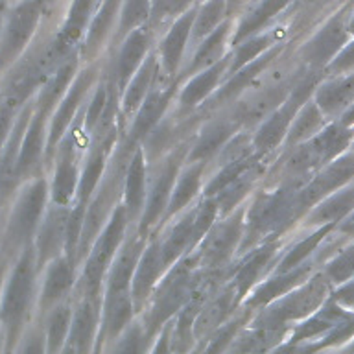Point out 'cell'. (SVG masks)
<instances>
[{
  "mask_svg": "<svg viewBox=\"0 0 354 354\" xmlns=\"http://www.w3.org/2000/svg\"><path fill=\"white\" fill-rule=\"evenodd\" d=\"M354 273V248L348 249L347 253L343 254L342 259H337V262L330 268V275L334 281L342 282Z\"/></svg>",
  "mask_w": 354,
  "mask_h": 354,
  "instance_id": "4",
  "label": "cell"
},
{
  "mask_svg": "<svg viewBox=\"0 0 354 354\" xmlns=\"http://www.w3.org/2000/svg\"><path fill=\"white\" fill-rule=\"evenodd\" d=\"M343 231L348 232V234H354V214H353V218H351V221H348L347 225L343 227Z\"/></svg>",
  "mask_w": 354,
  "mask_h": 354,
  "instance_id": "7",
  "label": "cell"
},
{
  "mask_svg": "<svg viewBox=\"0 0 354 354\" xmlns=\"http://www.w3.org/2000/svg\"><path fill=\"white\" fill-rule=\"evenodd\" d=\"M146 10V2L144 0H129L126 11H124V28L129 24H135L138 19H142V13Z\"/></svg>",
  "mask_w": 354,
  "mask_h": 354,
  "instance_id": "5",
  "label": "cell"
},
{
  "mask_svg": "<svg viewBox=\"0 0 354 354\" xmlns=\"http://www.w3.org/2000/svg\"><path fill=\"white\" fill-rule=\"evenodd\" d=\"M144 41L140 35H135V37L131 39V43L127 44L126 48H124V52H122V59H120V68L126 74H129L131 72V68L135 66V63H137V57L144 52Z\"/></svg>",
  "mask_w": 354,
  "mask_h": 354,
  "instance_id": "3",
  "label": "cell"
},
{
  "mask_svg": "<svg viewBox=\"0 0 354 354\" xmlns=\"http://www.w3.org/2000/svg\"><path fill=\"white\" fill-rule=\"evenodd\" d=\"M190 21H192V15L185 17L179 24H177L171 33L166 37V43L162 46V52H165V57H166V66L174 71L177 65V57H179V52L183 48V43H185V39H187V33H188V28H190Z\"/></svg>",
  "mask_w": 354,
  "mask_h": 354,
  "instance_id": "1",
  "label": "cell"
},
{
  "mask_svg": "<svg viewBox=\"0 0 354 354\" xmlns=\"http://www.w3.org/2000/svg\"><path fill=\"white\" fill-rule=\"evenodd\" d=\"M216 74H218V71L212 68V71L205 72L203 76H199L194 83H190V87H188L187 91H185V94H183V102H185V104H192L194 100H198L199 96H203L205 93H209V87L216 82Z\"/></svg>",
  "mask_w": 354,
  "mask_h": 354,
  "instance_id": "2",
  "label": "cell"
},
{
  "mask_svg": "<svg viewBox=\"0 0 354 354\" xmlns=\"http://www.w3.org/2000/svg\"><path fill=\"white\" fill-rule=\"evenodd\" d=\"M334 71H351V68H354V43L348 44V46H345V48L342 50V54L337 55L336 59H334Z\"/></svg>",
  "mask_w": 354,
  "mask_h": 354,
  "instance_id": "6",
  "label": "cell"
}]
</instances>
